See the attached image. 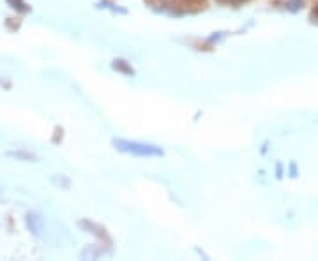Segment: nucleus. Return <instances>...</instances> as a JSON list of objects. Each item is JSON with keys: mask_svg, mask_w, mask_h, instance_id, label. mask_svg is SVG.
I'll use <instances>...</instances> for the list:
<instances>
[{"mask_svg": "<svg viewBox=\"0 0 318 261\" xmlns=\"http://www.w3.org/2000/svg\"><path fill=\"white\" fill-rule=\"evenodd\" d=\"M115 145H119V148H122V150H129V152H136L140 154V156H158V154H161V150H158V148H152L149 147V145H138V143H126V141H115Z\"/></svg>", "mask_w": 318, "mask_h": 261, "instance_id": "1", "label": "nucleus"}, {"mask_svg": "<svg viewBox=\"0 0 318 261\" xmlns=\"http://www.w3.org/2000/svg\"><path fill=\"white\" fill-rule=\"evenodd\" d=\"M9 156L18 157V159H25V161H34L35 159V156H32V154H27V152H9Z\"/></svg>", "mask_w": 318, "mask_h": 261, "instance_id": "2", "label": "nucleus"}, {"mask_svg": "<svg viewBox=\"0 0 318 261\" xmlns=\"http://www.w3.org/2000/svg\"><path fill=\"white\" fill-rule=\"evenodd\" d=\"M313 12H315V16H317V18H318V4L315 5V11H313Z\"/></svg>", "mask_w": 318, "mask_h": 261, "instance_id": "3", "label": "nucleus"}]
</instances>
